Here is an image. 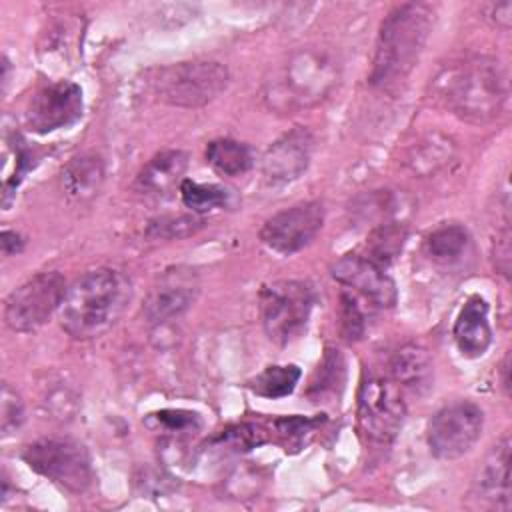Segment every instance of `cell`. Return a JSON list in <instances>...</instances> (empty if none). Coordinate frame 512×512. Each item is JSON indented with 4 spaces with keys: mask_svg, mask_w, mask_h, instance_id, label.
Segmentation results:
<instances>
[{
    "mask_svg": "<svg viewBox=\"0 0 512 512\" xmlns=\"http://www.w3.org/2000/svg\"><path fill=\"white\" fill-rule=\"evenodd\" d=\"M130 280L114 268H96L82 274L64 294L60 322L66 334L88 340L108 332L128 308Z\"/></svg>",
    "mask_w": 512,
    "mask_h": 512,
    "instance_id": "1",
    "label": "cell"
},
{
    "mask_svg": "<svg viewBox=\"0 0 512 512\" xmlns=\"http://www.w3.org/2000/svg\"><path fill=\"white\" fill-rule=\"evenodd\" d=\"M434 22V8L424 2L396 6L380 24L370 84L394 90L416 66Z\"/></svg>",
    "mask_w": 512,
    "mask_h": 512,
    "instance_id": "2",
    "label": "cell"
},
{
    "mask_svg": "<svg viewBox=\"0 0 512 512\" xmlns=\"http://www.w3.org/2000/svg\"><path fill=\"white\" fill-rule=\"evenodd\" d=\"M434 88L450 112L472 124L490 122L508 94L504 70L490 56H470L444 68Z\"/></svg>",
    "mask_w": 512,
    "mask_h": 512,
    "instance_id": "3",
    "label": "cell"
},
{
    "mask_svg": "<svg viewBox=\"0 0 512 512\" xmlns=\"http://www.w3.org/2000/svg\"><path fill=\"white\" fill-rule=\"evenodd\" d=\"M336 58L318 48H300L272 72L264 84V100L270 110L298 112L322 102L338 84Z\"/></svg>",
    "mask_w": 512,
    "mask_h": 512,
    "instance_id": "4",
    "label": "cell"
},
{
    "mask_svg": "<svg viewBox=\"0 0 512 512\" xmlns=\"http://www.w3.org/2000/svg\"><path fill=\"white\" fill-rule=\"evenodd\" d=\"M228 80L230 74L222 62L188 60L158 68L152 78V90L158 100L170 106L200 108L218 98Z\"/></svg>",
    "mask_w": 512,
    "mask_h": 512,
    "instance_id": "5",
    "label": "cell"
},
{
    "mask_svg": "<svg viewBox=\"0 0 512 512\" xmlns=\"http://www.w3.org/2000/svg\"><path fill=\"white\" fill-rule=\"evenodd\" d=\"M314 306V290L304 280H278L262 290L260 310L266 336L286 346L296 340L310 318Z\"/></svg>",
    "mask_w": 512,
    "mask_h": 512,
    "instance_id": "6",
    "label": "cell"
},
{
    "mask_svg": "<svg viewBox=\"0 0 512 512\" xmlns=\"http://www.w3.org/2000/svg\"><path fill=\"white\" fill-rule=\"evenodd\" d=\"M22 458L34 472L72 494L88 490L94 478L86 448L68 438L36 440L24 448Z\"/></svg>",
    "mask_w": 512,
    "mask_h": 512,
    "instance_id": "7",
    "label": "cell"
},
{
    "mask_svg": "<svg viewBox=\"0 0 512 512\" xmlns=\"http://www.w3.org/2000/svg\"><path fill=\"white\" fill-rule=\"evenodd\" d=\"M66 280L58 272H40L10 292L4 306V320L16 332L40 328L66 294Z\"/></svg>",
    "mask_w": 512,
    "mask_h": 512,
    "instance_id": "8",
    "label": "cell"
},
{
    "mask_svg": "<svg viewBox=\"0 0 512 512\" xmlns=\"http://www.w3.org/2000/svg\"><path fill=\"white\" fill-rule=\"evenodd\" d=\"M406 418V404L400 388L384 376H368L358 390L360 430L376 440L390 442L400 432Z\"/></svg>",
    "mask_w": 512,
    "mask_h": 512,
    "instance_id": "9",
    "label": "cell"
},
{
    "mask_svg": "<svg viewBox=\"0 0 512 512\" xmlns=\"http://www.w3.org/2000/svg\"><path fill=\"white\" fill-rule=\"evenodd\" d=\"M484 412L474 402H454L440 408L428 422L426 440L434 456L452 460L464 456L480 438Z\"/></svg>",
    "mask_w": 512,
    "mask_h": 512,
    "instance_id": "10",
    "label": "cell"
},
{
    "mask_svg": "<svg viewBox=\"0 0 512 512\" xmlns=\"http://www.w3.org/2000/svg\"><path fill=\"white\" fill-rule=\"evenodd\" d=\"M82 90L70 80L42 86L28 102L24 122L36 134H50L72 126L82 116Z\"/></svg>",
    "mask_w": 512,
    "mask_h": 512,
    "instance_id": "11",
    "label": "cell"
},
{
    "mask_svg": "<svg viewBox=\"0 0 512 512\" xmlns=\"http://www.w3.org/2000/svg\"><path fill=\"white\" fill-rule=\"evenodd\" d=\"M324 224L320 202H300L268 218L260 230V240L278 254H294L308 246Z\"/></svg>",
    "mask_w": 512,
    "mask_h": 512,
    "instance_id": "12",
    "label": "cell"
},
{
    "mask_svg": "<svg viewBox=\"0 0 512 512\" xmlns=\"http://www.w3.org/2000/svg\"><path fill=\"white\" fill-rule=\"evenodd\" d=\"M200 292L198 272L190 266H172L164 270L150 288L142 314L150 324L168 322L186 312Z\"/></svg>",
    "mask_w": 512,
    "mask_h": 512,
    "instance_id": "13",
    "label": "cell"
},
{
    "mask_svg": "<svg viewBox=\"0 0 512 512\" xmlns=\"http://www.w3.org/2000/svg\"><path fill=\"white\" fill-rule=\"evenodd\" d=\"M332 276L340 284L356 290L374 306L390 308L396 302V284L384 268L364 254H346L332 266Z\"/></svg>",
    "mask_w": 512,
    "mask_h": 512,
    "instance_id": "14",
    "label": "cell"
},
{
    "mask_svg": "<svg viewBox=\"0 0 512 512\" xmlns=\"http://www.w3.org/2000/svg\"><path fill=\"white\" fill-rule=\"evenodd\" d=\"M314 136L308 128H294L268 146L262 158V174L270 184H286L302 176L310 164Z\"/></svg>",
    "mask_w": 512,
    "mask_h": 512,
    "instance_id": "15",
    "label": "cell"
},
{
    "mask_svg": "<svg viewBox=\"0 0 512 512\" xmlns=\"http://www.w3.org/2000/svg\"><path fill=\"white\" fill-rule=\"evenodd\" d=\"M510 494V438L504 436L486 456L474 480L472 498L482 508L510 510Z\"/></svg>",
    "mask_w": 512,
    "mask_h": 512,
    "instance_id": "16",
    "label": "cell"
},
{
    "mask_svg": "<svg viewBox=\"0 0 512 512\" xmlns=\"http://www.w3.org/2000/svg\"><path fill=\"white\" fill-rule=\"evenodd\" d=\"M454 340L462 356L478 358L492 342V328L488 322V302L474 294L460 308L454 322Z\"/></svg>",
    "mask_w": 512,
    "mask_h": 512,
    "instance_id": "17",
    "label": "cell"
},
{
    "mask_svg": "<svg viewBox=\"0 0 512 512\" xmlns=\"http://www.w3.org/2000/svg\"><path fill=\"white\" fill-rule=\"evenodd\" d=\"M434 368L426 348L418 344L400 346L390 358V380L412 394H424L432 386Z\"/></svg>",
    "mask_w": 512,
    "mask_h": 512,
    "instance_id": "18",
    "label": "cell"
},
{
    "mask_svg": "<svg viewBox=\"0 0 512 512\" xmlns=\"http://www.w3.org/2000/svg\"><path fill=\"white\" fill-rule=\"evenodd\" d=\"M188 156L182 150H164L152 156L136 178V188L150 196H168L172 188L182 184Z\"/></svg>",
    "mask_w": 512,
    "mask_h": 512,
    "instance_id": "19",
    "label": "cell"
},
{
    "mask_svg": "<svg viewBox=\"0 0 512 512\" xmlns=\"http://www.w3.org/2000/svg\"><path fill=\"white\" fill-rule=\"evenodd\" d=\"M104 180L102 160L94 154L72 158L62 172V186L68 196L76 200L92 198Z\"/></svg>",
    "mask_w": 512,
    "mask_h": 512,
    "instance_id": "20",
    "label": "cell"
},
{
    "mask_svg": "<svg viewBox=\"0 0 512 512\" xmlns=\"http://www.w3.org/2000/svg\"><path fill=\"white\" fill-rule=\"evenodd\" d=\"M406 242V228L400 222H382L378 224L366 238V252L364 256L378 264L380 268H386L392 264Z\"/></svg>",
    "mask_w": 512,
    "mask_h": 512,
    "instance_id": "21",
    "label": "cell"
},
{
    "mask_svg": "<svg viewBox=\"0 0 512 512\" xmlns=\"http://www.w3.org/2000/svg\"><path fill=\"white\" fill-rule=\"evenodd\" d=\"M206 162L224 176L244 174L252 166L250 148L232 138H218L206 146Z\"/></svg>",
    "mask_w": 512,
    "mask_h": 512,
    "instance_id": "22",
    "label": "cell"
},
{
    "mask_svg": "<svg viewBox=\"0 0 512 512\" xmlns=\"http://www.w3.org/2000/svg\"><path fill=\"white\" fill-rule=\"evenodd\" d=\"M302 372L294 364H274L264 368L256 378L248 382V388L264 398H284L292 394Z\"/></svg>",
    "mask_w": 512,
    "mask_h": 512,
    "instance_id": "23",
    "label": "cell"
},
{
    "mask_svg": "<svg viewBox=\"0 0 512 512\" xmlns=\"http://www.w3.org/2000/svg\"><path fill=\"white\" fill-rule=\"evenodd\" d=\"M468 244L470 234L460 224H442L426 238V250L438 262H456Z\"/></svg>",
    "mask_w": 512,
    "mask_h": 512,
    "instance_id": "24",
    "label": "cell"
},
{
    "mask_svg": "<svg viewBox=\"0 0 512 512\" xmlns=\"http://www.w3.org/2000/svg\"><path fill=\"white\" fill-rule=\"evenodd\" d=\"M180 196H182V202L198 214H204L216 208H226L232 202V194L228 188L220 184H200L188 178H184L180 184Z\"/></svg>",
    "mask_w": 512,
    "mask_h": 512,
    "instance_id": "25",
    "label": "cell"
},
{
    "mask_svg": "<svg viewBox=\"0 0 512 512\" xmlns=\"http://www.w3.org/2000/svg\"><path fill=\"white\" fill-rule=\"evenodd\" d=\"M202 220L194 216H160L148 224L146 234L152 238H184L202 228Z\"/></svg>",
    "mask_w": 512,
    "mask_h": 512,
    "instance_id": "26",
    "label": "cell"
},
{
    "mask_svg": "<svg viewBox=\"0 0 512 512\" xmlns=\"http://www.w3.org/2000/svg\"><path fill=\"white\" fill-rule=\"evenodd\" d=\"M318 420H308V418H300V416H290V418H278L274 422L278 436L282 438L286 450L288 448H302V444L306 442V436L314 432Z\"/></svg>",
    "mask_w": 512,
    "mask_h": 512,
    "instance_id": "27",
    "label": "cell"
},
{
    "mask_svg": "<svg viewBox=\"0 0 512 512\" xmlns=\"http://www.w3.org/2000/svg\"><path fill=\"white\" fill-rule=\"evenodd\" d=\"M24 422V404L16 390H12L8 384H2L0 394V428L4 436H10L20 428Z\"/></svg>",
    "mask_w": 512,
    "mask_h": 512,
    "instance_id": "28",
    "label": "cell"
},
{
    "mask_svg": "<svg viewBox=\"0 0 512 512\" xmlns=\"http://www.w3.org/2000/svg\"><path fill=\"white\" fill-rule=\"evenodd\" d=\"M452 154V146L446 138H428L424 140L418 150H414V156L410 158V164L418 172H430V158H436L438 164L446 162Z\"/></svg>",
    "mask_w": 512,
    "mask_h": 512,
    "instance_id": "29",
    "label": "cell"
},
{
    "mask_svg": "<svg viewBox=\"0 0 512 512\" xmlns=\"http://www.w3.org/2000/svg\"><path fill=\"white\" fill-rule=\"evenodd\" d=\"M340 330L346 340H358L364 334V316L356 304V300L348 294H342L340 306Z\"/></svg>",
    "mask_w": 512,
    "mask_h": 512,
    "instance_id": "30",
    "label": "cell"
},
{
    "mask_svg": "<svg viewBox=\"0 0 512 512\" xmlns=\"http://www.w3.org/2000/svg\"><path fill=\"white\" fill-rule=\"evenodd\" d=\"M150 418L156 420L158 426H164L168 432H192L200 426L198 414L186 410H162L150 414Z\"/></svg>",
    "mask_w": 512,
    "mask_h": 512,
    "instance_id": "31",
    "label": "cell"
},
{
    "mask_svg": "<svg viewBox=\"0 0 512 512\" xmlns=\"http://www.w3.org/2000/svg\"><path fill=\"white\" fill-rule=\"evenodd\" d=\"M494 260H496V268L504 276H508V272H510V232H508V224H504L502 234L496 236Z\"/></svg>",
    "mask_w": 512,
    "mask_h": 512,
    "instance_id": "32",
    "label": "cell"
},
{
    "mask_svg": "<svg viewBox=\"0 0 512 512\" xmlns=\"http://www.w3.org/2000/svg\"><path fill=\"white\" fill-rule=\"evenodd\" d=\"M2 252L6 256H12V254H18L22 250V238L20 234L12 232V230H2Z\"/></svg>",
    "mask_w": 512,
    "mask_h": 512,
    "instance_id": "33",
    "label": "cell"
},
{
    "mask_svg": "<svg viewBox=\"0 0 512 512\" xmlns=\"http://www.w3.org/2000/svg\"><path fill=\"white\" fill-rule=\"evenodd\" d=\"M492 18H494V22H496L500 28L508 30V28H510V22H512V4H510V2L496 4V6L492 8Z\"/></svg>",
    "mask_w": 512,
    "mask_h": 512,
    "instance_id": "34",
    "label": "cell"
},
{
    "mask_svg": "<svg viewBox=\"0 0 512 512\" xmlns=\"http://www.w3.org/2000/svg\"><path fill=\"white\" fill-rule=\"evenodd\" d=\"M508 370H510V354H506V356H504V362H502V386H504L506 392H508V386H510Z\"/></svg>",
    "mask_w": 512,
    "mask_h": 512,
    "instance_id": "35",
    "label": "cell"
}]
</instances>
